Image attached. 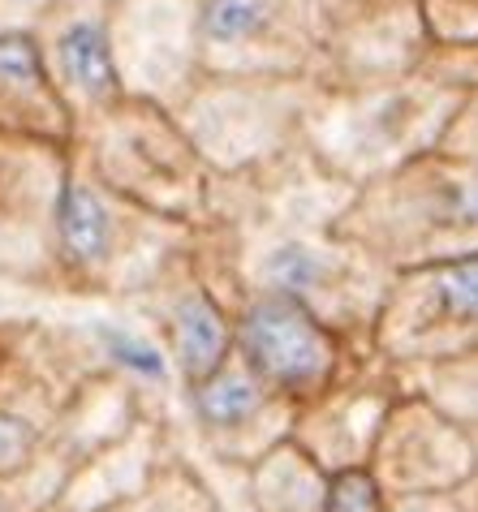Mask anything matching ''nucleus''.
Instances as JSON below:
<instances>
[{
    "mask_svg": "<svg viewBox=\"0 0 478 512\" xmlns=\"http://www.w3.org/2000/svg\"><path fill=\"white\" fill-rule=\"evenodd\" d=\"M388 267L478 254V160L453 151H423L392 173L362 181L332 224Z\"/></svg>",
    "mask_w": 478,
    "mask_h": 512,
    "instance_id": "nucleus-1",
    "label": "nucleus"
},
{
    "mask_svg": "<svg viewBox=\"0 0 478 512\" xmlns=\"http://www.w3.org/2000/svg\"><path fill=\"white\" fill-rule=\"evenodd\" d=\"M461 99L466 91L423 69L362 87H319L302 117V142L323 168L362 186L440 147Z\"/></svg>",
    "mask_w": 478,
    "mask_h": 512,
    "instance_id": "nucleus-2",
    "label": "nucleus"
},
{
    "mask_svg": "<svg viewBox=\"0 0 478 512\" xmlns=\"http://www.w3.org/2000/svg\"><path fill=\"white\" fill-rule=\"evenodd\" d=\"M194 237L199 229L190 224L108 190L69 147V173L56 203V276L65 293L125 302L156 280L181 250H190Z\"/></svg>",
    "mask_w": 478,
    "mask_h": 512,
    "instance_id": "nucleus-3",
    "label": "nucleus"
},
{
    "mask_svg": "<svg viewBox=\"0 0 478 512\" xmlns=\"http://www.w3.org/2000/svg\"><path fill=\"white\" fill-rule=\"evenodd\" d=\"M69 147L108 190L125 194L130 203L181 220L190 229L212 224L216 168L181 130L173 108L121 95L117 104L78 121Z\"/></svg>",
    "mask_w": 478,
    "mask_h": 512,
    "instance_id": "nucleus-4",
    "label": "nucleus"
},
{
    "mask_svg": "<svg viewBox=\"0 0 478 512\" xmlns=\"http://www.w3.org/2000/svg\"><path fill=\"white\" fill-rule=\"evenodd\" d=\"M108 371L87 323H5L0 327V478L44 448L65 405L91 375Z\"/></svg>",
    "mask_w": 478,
    "mask_h": 512,
    "instance_id": "nucleus-5",
    "label": "nucleus"
},
{
    "mask_svg": "<svg viewBox=\"0 0 478 512\" xmlns=\"http://www.w3.org/2000/svg\"><path fill=\"white\" fill-rule=\"evenodd\" d=\"M315 91V78L203 74L173 112L216 173H242L302 138V117Z\"/></svg>",
    "mask_w": 478,
    "mask_h": 512,
    "instance_id": "nucleus-6",
    "label": "nucleus"
},
{
    "mask_svg": "<svg viewBox=\"0 0 478 512\" xmlns=\"http://www.w3.org/2000/svg\"><path fill=\"white\" fill-rule=\"evenodd\" d=\"M478 349V254L401 267L388 276L371 327V353L418 371Z\"/></svg>",
    "mask_w": 478,
    "mask_h": 512,
    "instance_id": "nucleus-7",
    "label": "nucleus"
},
{
    "mask_svg": "<svg viewBox=\"0 0 478 512\" xmlns=\"http://www.w3.org/2000/svg\"><path fill=\"white\" fill-rule=\"evenodd\" d=\"M224 306L233 319V353L298 405L332 388L367 358L298 297L272 289H237L224 297Z\"/></svg>",
    "mask_w": 478,
    "mask_h": 512,
    "instance_id": "nucleus-8",
    "label": "nucleus"
},
{
    "mask_svg": "<svg viewBox=\"0 0 478 512\" xmlns=\"http://www.w3.org/2000/svg\"><path fill=\"white\" fill-rule=\"evenodd\" d=\"M69 173V142L0 130V276L61 289L56 276V203Z\"/></svg>",
    "mask_w": 478,
    "mask_h": 512,
    "instance_id": "nucleus-9",
    "label": "nucleus"
},
{
    "mask_svg": "<svg viewBox=\"0 0 478 512\" xmlns=\"http://www.w3.org/2000/svg\"><path fill=\"white\" fill-rule=\"evenodd\" d=\"M293 414H298V401L259 379L237 353L181 392V422L199 452L233 474L255 465L280 439H289Z\"/></svg>",
    "mask_w": 478,
    "mask_h": 512,
    "instance_id": "nucleus-10",
    "label": "nucleus"
},
{
    "mask_svg": "<svg viewBox=\"0 0 478 512\" xmlns=\"http://www.w3.org/2000/svg\"><path fill=\"white\" fill-rule=\"evenodd\" d=\"M203 74L311 78L319 39L289 0H199L194 5Z\"/></svg>",
    "mask_w": 478,
    "mask_h": 512,
    "instance_id": "nucleus-11",
    "label": "nucleus"
},
{
    "mask_svg": "<svg viewBox=\"0 0 478 512\" xmlns=\"http://www.w3.org/2000/svg\"><path fill=\"white\" fill-rule=\"evenodd\" d=\"M190 250H181L156 280L125 297V306L138 315L134 323H143L147 332L156 336V345L164 349L168 371H173L181 392H186L190 383L207 379L233 353L229 306H224L220 293L207 284V276L199 272Z\"/></svg>",
    "mask_w": 478,
    "mask_h": 512,
    "instance_id": "nucleus-12",
    "label": "nucleus"
},
{
    "mask_svg": "<svg viewBox=\"0 0 478 512\" xmlns=\"http://www.w3.org/2000/svg\"><path fill=\"white\" fill-rule=\"evenodd\" d=\"M478 465V439L453 414L405 383L397 405L388 409L367 469L384 487L388 500L397 495H431L457 491Z\"/></svg>",
    "mask_w": 478,
    "mask_h": 512,
    "instance_id": "nucleus-13",
    "label": "nucleus"
},
{
    "mask_svg": "<svg viewBox=\"0 0 478 512\" xmlns=\"http://www.w3.org/2000/svg\"><path fill=\"white\" fill-rule=\"evenodd\" d=\"M401 392H405V379L397 366H388L384 358L367 353V358H362L354 371H345L332 388H323L319 396L298 405L289 439L319 469H328V474H336V469H358L371 461L379 426H384L388 409L397 405Z\"/></svg>",
    "mask_w": 478,
    "mask_h": 512,
    "instance_id": "nucleus-14",
    "label": "nucleus"
},
{
    "mask_svg": "<svg viewBox=\"0 0 478 512\" xmlns=\"http://www.w3.org/2000/svg\"><path fill=\"white\" fill-rule=\"evenodd\" d=\"M177 457V422L138 414L117 439L95 448L56 495L61 512H104L156 478V469Z\"/></svg>",
    "mask_w": 478,
    "mask_h": 512,
    "instance_id": "nucleus-15",
    "label": "nucleus"
},
{
    "mask_svg": "<svg viewBox=\"0 0 478 512\" xmlns=\"http://www.w3.org/2000/svg\"><path fill=\"white\" fill-rule=\"evenodd\" d=\"M44 65L56 82V91L74 112V125L87 121L91 112L117 104L121 74L117 56H112V13H78V18H61L48 31H35Z\"/></svg>",
    "mask_w": 478,
    "mask_h": 512,
    "instance_id": "nucleus-16",
    "label": "nucleus"
},
{
    "mask_svg": "<svg viewBox=\"0 0 478 512\" xmlns=\"http://www.w3.org/2000/svg\"><path fill=\"white\" fill-rule=\"evenodd\" d=\"M0 130L44 142H74L78 130L31 26L0 31Z\"/></svg>",
    "mask_w": 478,
    "mask_h": 512,
    "instance_id": "nucleus-17",
    "label": "nucleus"
},
{
    "mask_svg": "<svg viewBox=\"0 0 478 512\" xmlns=\"http://www.w3.org/2000/svg\"><path fill=\"white\" fill-rule=\"evenodd\" d=\"M328 469H319L293 439H280L242 469L246 512H323Z\"/></svg>",
    "mask_w": 478,
    "mask_h": 512,
    "instance_id": "nucleus-18",
    "label": "nucleus"
},
{
    "mask_svg": "<svg viewBox=\"0 0 478 512\" xmlns=\"http://www.w3.org/2000/svg\"><path fill=\"white\" fill-rule=\"evenodd\" d=\"M104 512H224L216 487L203 478V469H194L186 457H168L156 478L134 495H125Z\"/></svg>",
    "mask_w": 478,
    "mask_h": 512,
    "instance_id": "nucleus-19",
    "label": "nucleus"
},
{
    "mask_svg": "<svg viewBox=\"0 0 478 512\" xmlns=\"http://www.w3.org/2000/svg\"><path fill=\"white\" fill-rule=\"evenodd\" d=\"M401 379L423 396H431L444 414H453L478 439V349L448 362L418 366V371H401Z\"/></svg>",
    "mask_w": 478,
    "mask_h": 512,
    "instance_id": "nucleus-20",
    "label": "nucleus"
},
{
    "mask_svg": "<svg viewBox=\"0 0 478 512\" xmlns=\"http://www.w3.org/2000/svg\"><path fill=\"white\" fill-rule=\"evenodd\" d=\"M388 495L375 482L367 465L358 469H336L328 474V491H323V512H384Z\"/></svg>",
    "mask_w": 478,
    "mask_h": 512,
    "instance_id": "nucleus-21",
    "label": "nucleus"
},
{
    "mask_svg": "<svg viewBox=\"0 0 478 512\" xmlns=\"http://www.w3.org/2000/svg\"><path fill=\"white\" fill-rule=\"evenodd\" d=\"M440 151L470 155V160H478V87H470L466 99L457 104L453 121H448V130L440 138Z\"/></svg>",
    "mask_w": 478,
    "mask_h": 512,
    "instance_id": "nucleus-22",
    "label": "nucleus"
},
{
    "mask_svg": "<svg viewBox=\"0 0 478 512\" xmlns=\"http://www.w3.org/2000/svg\"><path fill=\"white\" fill-rule=\"evenodd\" d=\"M384 512H466L457 491H431V495H397Z\"/></svg>",
    "mask_w": 478,
    "mask_h": 512,
    "instance_id": "nucleus-23",
    "label": "nucleus"
},
{
    "mask_svg": "<svg viewBox=\"0 0 478 512\" xmlns=\"http://www.w3.org/2000/svg\"><path fill=\"white\" fill-rule=\"evenodd\" d=\"M457 495H461V508H466V512H478V465H474V474L457 487Z\"/></svg>",
    "mask_w": 478,
    "mask_h": 512,
    "instance_id": "nucleus-24",
    "label": "nucleus"
},
{
    "mask_svg": "<svg viewBox=\"0 0 478 512\" xmlns=\"http://www.w3.org/2000/svg\"><path fill=\"white\" fill-rule=\"evenodd\" d=\"M44 512H61V508H56V504H52V508H44Z\"/></svg>",
    "mask_w": 478,
    "mask_h": 512,
    "instance_id": "nucleus-25",
    "label": "nucleus"
},
{
    "mask_svg": "<svg viewBox=\"0 0 478 512\" xmlns=\"http://www.w3.org/2000/svg\"><path fill=\"white\" fill-rule=\"evenodd\" d=\"M0 327H5V323H0Z\"/></svg>",
    "mask_w": 478,
    "mask_h": 512,
    "instance_id": "nucleus-26",
    "label": "nucleus"
}]
</instances>
